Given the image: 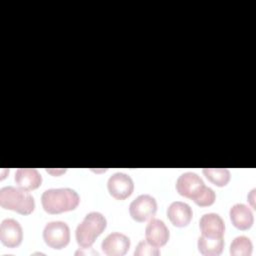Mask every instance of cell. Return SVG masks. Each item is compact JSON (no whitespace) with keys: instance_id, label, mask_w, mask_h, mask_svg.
<instances>
[{"instance_id":"cell-7","label":"cell","mask_w":256,"mask_h":256,"mask_svg":"<svg viewBox=\"0 0 256 256\" xmlns=\"http://www.w3.org/2000/svg\"><path fill=\"white\" fill-rule=\"evenodd\" d=\"M107 188L112 197L117 200H124L132 194L134 190V183L129 175L117 172L109 177Z\"/></svg>"},{"instance_id":"cell-5","label":"cell","mask_w":256,"mask_h":256,"mask_svg":"<svg viewBox=\"0 0 256 256\" xmlns=\"http://www.w3.org/2000/svg\"><path fill=\"white\" fill-rule=\"evenodd\" d=\"M44 242L53 249H62L70 241V229L65 222L51 221L43 229Z\"/></svg>"},{"instance_id":"cell-12","label":"cell","mask_w":256,"mask_h":256,"mask_svg":"<svg viewBox=\"0 0 256 256\" xmlns=\"http://www.w3.org/2000/svg\"><path fill=\"white\" fill-rule=\"evenodd\" d=\"M191 207L182 201H174L167 208V217L176 227H186L192 220Z\"/></svg>"},{"instance_id":"cell-19","label":"cell","mask_w":256,"mask_h":256,"mask_svg":"<svg viewBox=\"0 0 256 256\" xmlns=\"http://www.w3.org/2000/svg\"><path fill=\"white\" fill-rule=\"evenodd\" d=\"M46 171L54 176H58V175H61L62 173H64L66 171V169H58V170H55V169H46Z\"/></svg>"},{"instance_id":"cell-17","label":"cell","mask_w":256,"mask_h":256,"mask_svg":"<svg viewBox=\"0 0 256 256\" xmlns=\"http://www.w3.org/2000/svg\"><path fill=\"white\" fill-rule=\"evenodd\" d=\"M252 250V242L246 236H238L234 238L230 246V254L232 256H250Z\"/></svg>"},{"instance_id":"cell-16","label":"cell","mask_w":256,"mask_h":256,"mask_svg":"<svg viewBox=\"0 0 256 256\" xmlns=\"http://www.w3.org/2000/svg\"><path fill=\"white\" fill-rule=\"evenodd\" d=\"M203 174L215 186H226L230 180V171L226 168H204Z\"/></svg>"},{"instance_id":"cell-13","label":"cell","mask_w":256,"mask_h":256,"mask_svg":"<svg viewBox=\"0 0 256 256\" xmlns=\"http://www.w3.org/2000/svg\"><path fill=\"white\" fill-rule=\"evenodd\" d=\"M229 216L232 224L239 230H247L252 227L254 216L251 209L242 203H237L230 208Z\"/></svg>"},{"instance_id":"cell-15","label":"cell","mask_w":256,"mask_h":256,"mask_svg":"<svg viewBox=\"0 0 256 256\" xmlns=\"http://www.w3.org/2000/svg\"><path fill=\"white\" fill-rule=\"evenodd\" d=\"M198 250L205 256H217L220 255L224 248V240L222 238H213L201 235L197 242Z\"/></svg>"},{"instance_id":"cell-2","label":"cell","mask_w":256,"mask_h":256,"mask_svg":"<svg viewBox=\"0 0 256 256\" xmlns=\"http://www.w3.org/2000/svg\"><path fill=\"white\" fill-rule=\"evenodd\" d=\"M80 202L78 193L71 188H53L45 190L41 196L43 209L49 214L72 211Z\"/></svg>"},{"instance_id":"cell-6","label":"cell","mask_w":256,"mask_h":256,"mask_svg":"<svg viewBox=\"0 0 256 256\" xmlns=\"http://www.w3.org/2000/svg\"><path fill=\"white\" fill-rule=\"evenodd\" d=\"M157 211V202L149 194L136 197L129 206L130 216L137 222H144L153 218Z\"/></svg>"},{"instance_id":"cell-10","label":"cell","mask_w":256,"mask_h":256,"mask_svg":"<svg viewBox=\"0 0 256 256\" xmlns=\"http://www.w3.org/2000/svg\"><path fill=\"white\" fill-rule=\"evenodd\" d=\"M169 237L170 233L166 224L160 219L151 218L145 228L146 241L149 244L159 248L168 242Z\"/></svg>"},{"instance_id":"cell-8","label":"cell","mask_w":256,"mask_h":256,"mask_svg":"<svg viewBox=\"0 0 256 256\" xmlns=\"http://www.w3.org/2000/svg\"><path fill=\"white\" fill-rule=\"evenodd\" d=\"M23 230L20 223L11 218L4 219L0 224V240L8 248H14L21 244Z\"/></svg>"},{"instance_id":"cell-4","label":"cell","mask_w":256,"mask_h":256,"mask_svg":"<svg viewBox=\"0 0 256 256\" xmlns=\"http://www.w3.org/2000/svg\"><path fill=\"white\" fill-rule=\"evenodd\" d=\"M106 225V218L100 212L88 213L76 228L77 244L81 248H90L96 238L105 230Z\"/></svg>"},{"instance_id":"cell-18","label":"cell","mask_w":256,"mask_h":256,"mask_svg":"<svg viewBox=\"0 0 256 256\" xmlns=\"http://www.w3.org/2000/svg\"><path fill=\"white\" fill-rule=\"evenodd\" d=\"M135 256H158L160 255V250L149 244L147 241H140L134 251Z\"/></svg>"},{"instance_id":"cell-14","label":"cell","mask_w":256,"mask_h":256,"mask_svg":"<svg viewBox=\"0 0 256 256\" xmlns=\"http://www.w3.org/2000/svg\"><path fill=\"white\" fill-rule=\"evenodd\" d=\"M15 182L21 189L30 191L41 185L42 176L35 168H19L15 173Z\"/></svg>"},{"instance_id":"cell-1","label":"cell","mask_w":256,"mask_h":256,"mask_svg":"<svg viewBox=\"0 0 256 256\" xmlns=\"http://www.w3.org/2000/svg\"><path fill=\"white\" fill-rule=\"evenodd\" d=\"M176 190L181 196L193 200L201 207L212 205L216 199L213 189L205 186L200 176L194 172L181 174L176 181Z\"/></svg>"},{"instance_id":"cell-3","label":"cell","mask_w":256,"mask_h":256,"mask_svg":"<svg viewBox=\"0 0 256 256\" xmlns=\"http://www.w3.org/2000/svg\"><path fill=\"white\" fill-rule=\"evenodd\" d=\"M0 205L4 209L28 215L35 208L33 196L20 187L6 186L0 189Z\"/></svg>"},{"instance_id":"cell-9","label":"cell","mask_w":256,"mask_h":256,"mask_svg":"<svg viewBox=\"0 0 256 256\" xmlns=\"http://www.w3.org/2000/svg\"><path fill=\"white\" fill-rule=\"evenodd\" d=\"M104 254L108 256H122L127 253L130 248V239L119 232L110 233L101 243Z\"/></svg>"},{"instance_id":"cell-11","label":"cell","mask_w":256,"mask_h":256,"mask_svg":"<svg viewBox=\"0 0 256 256\" xmlns=\"http://www.w3.org/2000/svg\"><path fill=\"white\" fill-rule=\"evenodd\" d=\"M201 235L213 238H222L225 233L223 219L216 213H206L199 221Z\"/></svg>"}]
</instances>
